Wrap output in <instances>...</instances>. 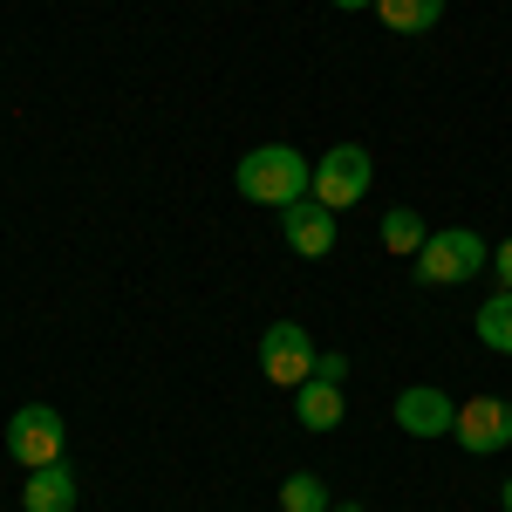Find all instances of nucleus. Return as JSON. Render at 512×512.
Returning a JSON list of instances; mask_svg holds the SVG:
<instances>
[{
    "mask_svg": "<svg viewBox=\"0 0 512 512\" xmlns=\"http://www.w3.org/2000/svg\"><path fill=\"white\" fill-rule=\"evenodd\" d=\"M239 192L260 198V205H294V198L315 192V164L294 144H260V151L239 158Z\"/></svg>",
    "mask_w": 512,
    "mask_h": 512,
    "instance_id": "f257e3e1",
    "label": "nucleus"
},
{
    "mask_svg": "<svg viewBox=\"0 0 512 512\" xmlns=\"http://www.w3.org/2000/svg\"><path fill=\"white\" fill-rule=\"evenodd\" d=\"M492 267V246L472 233V226H451V233H431L424 253H417V280L424 287H465Z\"/></svg>",
    "mask_w": 512,
    "mask_h": 512,
    "instance_id": "f03ea898",
    "label": "nucleus"
},
{
    "mask_svg": "<svg viewBox=\"0 0 512 512\" xmlns=\"http://www.w3.org/2000/svg\"><path fill=\"white\" fill-rule=\"evenodd\" d=\"M62 444H69L62 410H48V403H21V410H14V424H7V458H14L21 472L62 465Z\"/></svg>",
    "mask_w": 512,
    "mask_h": 512,
    "instance_id": "7ed1b4c3",
    "label": "nucleus"
},
{
    "mask_svg": "<svg viewBox=\"0 0 512 512\" xmlns=\"http://www.w3.org/2000/svg\"><path fill=\"white\" fill-rule=\"evenodd\" d=\"M260 369H267V383H280V390H301L315 376V335L301 321H274L260 335Z\"/></svg>",
    "mask_w": 512,
    "mask_h": 512,
    "instance_id": "20e7f679",
    "label": "nucleus"
},
{
    "mask_svg": "<svg viewBox=\"0 0 512 512\" xmlns=\"http://www.w3.org/2000/svg\"><path fill=\"white\" fill-rule=\"evenodd\" d=\"M369 178H376L369 151H362V144H335V151L315 164V192L308 198H321L328 212H342V205H355V198L369 192Z\"/></svg>",
    "mask_w": 512,
    "mask_h": 512,
    "instance_id": "39448f33",
    "label": "nucleus"
},
{
    "mask_svg": "<svg viewBox=\"0 0 512 512\" xmlns=\"http://www.w3.org/2000/svg\"><path fill=\"white\" fill-rule=\"evenodd\" d=\"M451 437H458L472 458L506 451V444H512V403H506V396H472V403H458V424H451Z\"/></svg>",
    "mask_w": 512,
    "mask_h": 512,
    "instance_id": "423d86ee",
    "label": "nucleus"
},
{
    "mask_svg": "<svg viewBox=\"0 0 512 512\" xmlns=\"http://www.w3.org/2000/svg\"><path fill=\"white\" fill-rule=\"evenodd\" d=\"M280 233L301 260H328L335 253V212L321 198H294V205H280Z\"/></svg>",
    "mask_w": 512,
    "mask_h": 512,
    "instance_id": "0eeeda50",
    "label": "nucleus"
},
{
    "mask_svg": "<svg viewBox=\"0 0 512 512\" xmlns=\"http://www.w3.org/2000/svg\"><path fill=\"white\" fill-rule=\"evenodd\" d=\"M396 424L410 437H451V424H458V403L444 390H431V383H410V390L396 396Z\"/></svg>",
    "mask_w": 512,
    "mask_h": 512,
    "instance_id": "6e6552de",
    "label": "nucleus"
},
{
    "mask_svg": "<svg viewBox=\"0 0 512 512\" xmlns=\"http://www.w3.org/2000/svg\"><path fill=\"white\" fill-rule=\"evenodd\" d=\"M294 417H301L308 431H335V424L349 417V396H342V383H328V376H308V383L294 390Z\"/></svg>",
    "mask_w": 512,
    "mask_h": 512,
    "instance_id": "1a4fd4ad",
    "label": "nucleus"
},
{
    "mask_svg": "<svg viewBox=\"0 0 512 512\" xmlns=\"http://www.w3.org/2000/svg\"><path fill=\"white\" fill-rule=\"evenodd\" d=\"M21 512H76V472L41 465L35 478H21Z\"/></svg>",
    "mask_w": 512,
    "mask_h": 512,
    "instance_id": "9d476101",
    "label": "nucleus"
},
{
    "mask_svg": "<svg viewBox=\"0 0 512 512\" xmlns=\"http://www.w3.org/2000/svg\"><path fill=\"white\" fill-rule=\"evenodd\" d=\"M376 14H383V28H396V35H424V28H437L444 0H376Z\"/></svg>",
    "mask_w": 512,
    "mask_h": 512,
    "instance_id": "9b49d317",
    "label": "nucleus"
},
{
    "mask_svg": "<svg viewBox=\"0 0 512 512\" xmlns=\"http://www.w3.org/2000/svg\"><path fill=\"white\" fill-rule=\"evenodd\" d=\"M424 219H417V212H410V205H396V212H383V246H390L396 260H417V253H424Z\"/></svg>",
    "mask_w": 512,
    "mask_h": 512,
    "instance_id": "f8f14e48",
    "label": "nucleus"
},
{
    "mask_svg": "<svg viewBox=\"0 0 512 512\" xmlns=\"http://www.w3.org/2000/svg\"><path fill=\"white\" fill-rule=\"evenodd\" d=\"M478 342H485V349H499V355H512V294H506V287L478 308Z\"/></svg>",
    "mask_w": 512,
    "mask_h": 512,
    "instance_id": "ddd939ff",
    "label": "nucleus"
},
{
    "mask_svg": "<svg viewBox=\"0 0 512 512\" xmlns=\"http://www.w3.org/2000/svg\"><path fill=\"white\" fill-rule=\"evenodd\" d=\"M280 512H328V485L315 472H294L280 485Z\"/></svg>",
    "mask_w": 512,
    "mask_h": 512,
    "instance_id": "4468645a",
    "label": "nucleus"
},
{
    "mask_svg": "<svg viewBox=\"0 0 512 512\" xmlns=\"http://www.w3.org/2000/svg\"><path fill=\"white\" fill-rule=\"evenodd\" d=\"M315 376H328V383H349V355H315Z\"/></svg>",
    "mask_w": 512,
    "mask_h": 512,
    "instance_id": "2eb2a0df",
    "label": "nucleus"
},
{
    "mask_svg": "<svg viewBox=\"0 0 512 512\" xmlns=\"http://www.w3.org/2000/svg\"><path fill=\"white\" fill-rule=\"evenodd\" d=\"M492 274H499V287H506V294H512V239H506V246H499V253H492Z\"/></svg>",
    "mask_w": 512,
    "mask_h": 512,
    "instance_id": "dca6fc26",
    "label": "nucleus"
},
{
    "mask_svg": "<svg viewBox=\"0 0 512 512\" xmlns=\"http://www.w3.org/2000/svg\"><path fill=\"white\" fill-rule=\"evenodd\" d=\"M328 7H349V14H355V7H376V0H328Z\"/></svg>",
    "mask_w": 512,
    "mask_h": 512,
    "instance_id": "f3484780",
    "label": "nucleus"
},
{
    "mask_svg": "<svg viewBox=\"0 0 512 512\" xmlns=\"http://www.w3.org/2000/svg\"><path fill=\"white\" fill-rule=\"evenodd\" d=\"M499 499H506V512H512V478H506V485H499Z\"/></svg>",
    "mask_w": 512,
    "mask_h": 512,
    "instance_id": "a211bd4d",
    "label": "nucleus"
},
{
    "mask_svg": "<svg viewBox=\"0 0 512 512\" xmlns=\"http://www.w3.org/2000/svg\"><path fill=\"white\" fill-rule=\"evenodd\" d=\"M335 512H362V506H355V499H349V506H335Z\"/></svg>",
    "mask_w": 512,
    "mask_h": 512,
    "instance_id": "6ab92c4d",
    "label": "nucleus"
}]
</instances>
